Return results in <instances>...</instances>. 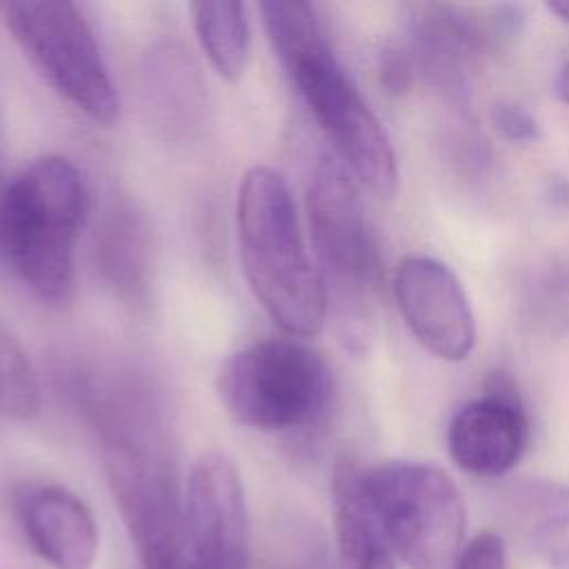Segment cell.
<instances>
[{
    "label": "cell",
    "mask_w": 569,
    "mask_h": 569,
    "mask_svg": "<svg viewBox=\"0 0 569 569\" xmlns=\"http://www.w3.org/2000/svg\"><path fill=\"white\" fill-rule=\"evenodd\" d=\"M518 22V9L493 16V24L480 27L471 16L442 4H427L409 22L407 42L400 44L413 76L425 78L449 98H462L473 56L498 33H509Z\"/></svg>",
    "instance_id": "12"
},
{
    "label": "cell",
    "mask_w": 569,
    "mask_h": 569,
    "mask_svg": "<svg viewBox=\"0 0 569 569\" xmlns=\"http://www.w3.org/2000/svg\"><path fill=\"white\" fill-rule=\"evenodd\" d=\"M173 569H249V511L236 465L202 453L184 485L182 547Z\"/></svg>",
    "instance_id": "9"
},
{
    "label": "cell",
    "mask_w": 569,
    "mask_h": 569,
    "mask_svg": "<svg viewBox=\"0 0 569 569\" xmlns=\"http://www.w3.org/2000/svg\"><path fill=\"white\" fill-rule=\"evenodd\" d=\"M491 122L509 142H533L540 136V124L533 113L513 100H500L491 107Z\"/></svg>",
    "instance_id": "21"
},
{
    "label": "cell",
    "mask_w": 569,
    "mask_h": 569,
    "mask_svg": "<svg viewBox=\"0 0 569 569\" xmlns=\"http://www.w3.org/2000/svg\"><path fill=\"white\" fill-rule=\"evenodd\" d=\"M38 382L29 360L0 327V418L29 420L38 413Z\"/></svg>",
    "instance_id": "18"
},
{
    "label": "cell",
    "mask_w": 569,
    "mask_h": 569,
    "mask_svg": "<svg viewBox=\"0 0 569 569\" xmlns=\"http://www.w3.org/2000/svg\"><path fill=\"white\" fill-rule=\"evenodd\" d=\"M18 516L31 549L53 569H91L98 556V525L87 502L60 485L22 491Z\"/></svg>",
    "instance_id": "14"
},
{
    "label": "cell",
    "mask_w": 569,
    "mask_h": 569,
    "mask_svg": "<svg viewBox=\"0 0 569 569\" xmlns=\"http://www.w3.org/2000/svg\"><path fill=\"white\" fill-rule=\"evenodd\" d=\"M76 393L96 429L109 489L144 569H173L182 547L184 485L158 393L131 371L87 376Z\"/></svg>",
    "instance_id": "1"
},
{
    "label": "cell",
    "mask_w": 569,
    "mask_h": 569,
    "mask_svg": "<svg viewBox=\"0 0 569 569\" xmlns=\"http://www.w3.org/2000/svg\"><path fill=\"white\" fill-rule=\"evenodd\" d=\"M527 445L529 418L518 393L502 380L465 402L447 429L451 460L462 471L480 478H498L511 471Z\"/></svg>",
    "instance_id": "13"
},
{
    "label": "cell",
    "mask_w": 569,
    "mask_h": 569,
    "mask_svg": "<svg viewBox=\"0 0 569 569\" xmlns=\"http://www.w3.org/2000/svg\"><path fill=\"white\" fill-rule=\"evenodd\" d=\"M333 527L342 569H398L396 551L360 493L356 460L347 456L333 469Z\"/></svg>",
    "instance_id": "16"
},
{
    "label": "cell",
    "mask_w": 569,
    "mask_h": 569,
    "mask_svg": "<svg viewBox=\"0 0 569 569\" xmlns=\"http://www.w3.org/2000/svg\"><path fill=\"white\" fill-rule=\"evenodd\" d=\"M547 9L551 11V13H556L560 20H565V22H569V0H560V2H549L547 4Z\"/></svg>",
    "instance_id": "24"
},
{
    "label": "cell",
    "mask_w": 569,
    "mask_h": 569,
    "mask_svg": "<svg viewBox=\"0 0 569 569\" xmlns=\"http://www.w3.org/2000/svg\"><path fill=\"white\" fill-rule=\"evenodd\" d=\"M556 93L560 96L562 102L569 104V62L558 71V78H556Z\"/></svg>",
    "instance_id": "23"
},
{
    "label": "cell",
    "mask_w": 569,
    "mask_h": 569,
    "mask_svg": "<svg viewBox=\"0 0 569 569\" xmlns=\"http://www.w3.org/2000/svg\"><path fill=\"white\" fill-rule=\"evenodd\" d=\"M240 262L249 289L284 336L311 338L327 318V291L313 267L289 184L280 171L253 164L236 198Z\"/></svg>",
    "instance_id": "3"
},
{
    "label": "cell",
    "mask_w": 569,
    "mask_h": 569,
    "mask_svg": "<svg viewBox=\"0 0 569 569\" xmlns=\"http://www.w3.org/2000/svg\"><path fill=\"white\" fill-rule=\"evenodd\" d=\"M140 104L151 133L178 149L196 144L209 122L207 84L180 42H156L140 62Z\"/></svg>",
    "instance_id": "11"
},
{
    "label": "cell",
    "mask_w": 569,
    "mask_h": 569,
    "mask_svg": "<svg viewBox=\"0 0 569 569\" xmlns=\"http://www.w3.org/2000/svg\"><path fill=\"white\" fill-rule=\"evenodd\" d=\"M258 9L280 64L347 171L371 193L391 198L400 180L391 138L336 58L313 7L262 2Z\"/></svg>",
    "instance_id": "2"
},
{
    "label": "cell",
    "mask_w": 569,
    "mask_h": 569,
    "mask_svg": "<svg viewBox=\"0 0 569 569\" xmlns=\"http://www.w3.org/2000/svg\"><path fill=\"white\" fill-rule=\"evenodd\" d=\"M405 325L436 358L460 362L476 347L478 329L471 302L458 276L431 256H407L393 278Z\"/></svg>",
    "instance_id": "10"
},
{
    "label": "cell",
    "mask_w": 569,
    "mask_h": 569,
    "mask_svg": "<svg viewBox=\"0 0 569 569\" xmlns=\"http://www.w3.org/2000/svg\"><path fill=\"white\" fill-rule=\"evenodd\" d=\"M218 393L238 422L282 433L322 420L333 398V378L322 356L300 338H264L222 365Z\"/></svg>",
    "instance_id": "7"
},
{
    "label": "cell",
    "mask_w": 569,
    "mask_h": 569,
    "mask_svg": "<svg viewBox=\"0 0 569 569\" xmlns=\"http://www.w3.org/2000/svg\"><path fill=\"white\" fill-rule=\"evenodd\" d=\"M96 262L102 278L127 300H142L153 271L151 227L129 200H113L96 231Z\"/></svg>",
    "instance_id": "15"
},
{
    "label": "cell",
    "mask_w": 569,
    "mask_h": 569,
    "mask_svg": "<svg viewBox=\"0 0 569 569\" xmlns=\"http://www.w3.org/2000/svg\"><path fill=\"white\" fill-rule=\"evenodd\" d=\"M531 549L551 569H569V507L567 500L547 509L531 527Z\"/></svg>",
    "instance_id": "19"
},
{
    "label": "cell",
    "mask_w": 569,
    "mask_h": 569,
    "mask_svg": "<svg viewBox=\"0 0 569 569\" xmlns=\"http://www.w3.org/2000/svg\"><path fill=\"white\" fill-rule=\"evenodd\" d=\"M453 569H509L502 540L496 533H480L467 542Z\"/></svg>",
    "instance_id": "22"
},
{
    "label": "cell",
    "mask_w": 569,
    "mask_h": 569,
    "mask_svg": "<svg viewBox=\"0 0 569 569\" xmlns=\"http://www.w3.org/2000/svg\"><path fill=\"white\" fill-rule=\"evenodd\" d=\"M2 20L42 78L98 124H113L120 98L96 36L71 2H2Z\"/></svg>",
    "instance_id": "8"
},
{
    "label": "cell",
    "mask_w": 569,
    "mask_h": 569,
    "mask_svg": "<svg viewBox=\"0 0 569 569\" xmlns=\"http://www.w3.org/2000/svg\"><path fill=\"white\" fill-rule=\"evenodd\" d=\"M356 480L396 556L407 567H456L467 547V511L449 473L429 462L387 460L356 462Z\"/></svg>",
    "instance_id": "6"
},
{
    "label": "cell",
    "mask_w": 569,
    "mask_h": 569,
    "mask_svg": "<svg viewBox=\"0 0 569 569\" xmlns=\"http://www.w3.org/2000/svg\"><path fill=\"white\" fill-rule=\"evenodd\" d=\"M87 213V187L73 162L62 156L31 160L0 189L2 267L42 302H69Z\"/></svg>",
    "instance_id": "4"
},
{
    "label": "cell",
    "mask_w": 569,
    "mask_h": 569,
    "mask_svg": "<svg viewBox=\"0 0 569 569\" xmlns=\"http://www.w3.org/2000/svg\"><path fill=\"white\" fill-rule=\"evenodd\" d=\"M531 307L547 322H569V269L567 264L549 262L533 280Z\"/></svg>",
    "instance_id": "20"
},
{
    "label": "cell",
    "mask_w": 569,
    "mask_h": 569,
    "mask_svg": "<svg viewBox=\"0 0 569 569\" xmlns=\"http://www.w3.org/2000/svg\"><path fill=\"white\" fill-rule=\"evenodd\" d=\"M307 220L338 336L345 349L362 356L373 336L371 302L380 262L353 178L329 156L313 167L307 187Z\"/></svg>",
    "instance_id": "5"
},
{
    "label": "cell",
    "mask_w": 569,
    "mask_h": 569,
    "mask_svg": "<svg viewBox=\"0 0 569 569\" xmlns=\"http://www.w3.org/2000/svg\"><path fill=\"white\" fill-rule=\"evenodd\" d=\"M193 29L211 67L227 80L238 82L251 51V20L242 2H193Z\"/></svg>",
    "instance_id": "17"
}]
</instances>
